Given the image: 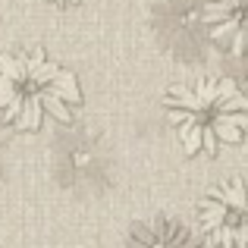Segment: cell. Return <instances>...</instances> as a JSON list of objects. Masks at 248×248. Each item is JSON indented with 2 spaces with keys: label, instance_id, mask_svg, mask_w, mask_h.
Masks as SVG:
<instances>
[{
  "label": "cell",
  "instance_id": "cell-1",
  "mask_svg": "<svg viewBox=\"0 0 248 248\" xmlns=\"http://www.w3.org/2000/svg\"><path fill=\"white\" fill-rule=\"evenodd\" d=\"M164 113L186 154H214L248 132V94L220 76L167 88Z\"/></svg>",
  "mask_w": 248,
  "mask_h": 248
},
{
  "label": "cell",
  "instance_id": "cell-2",
  "mask_svg": "<svg viewBox=\"0 0 248 248\" xmlns=\"http://www.w3.org/2000/svg\"><path fill=\"white\" fill-rule=\"evenodd\" d=\"M198 226L217 248H248V182L226 179L198 201Z\"/></svg>",
  "mask_w": 248,
  "mask_h": 248
},
{
  "label": "cell",
  "instance_id": "cell-3",
  "mask_svg": "<svg viewBox=\"0 0 248 248\" xmlns=\"http://www.w3.org/2000/svg\"><path fill=\"white\" fill-rule=\"evenodd\" d=\"M204 29L232 57H248V0H204Z\"/></svg>",
  "mask_w": 248,
  "mask_h": 248
},
{
  "label": "cell",
  "instance_id": "cell-4",
  "mask_svg": "<svg viewBox=\"0 0 248 248\" xmlns=\"http://www.w3.org/2000/svg\"><path fill=\"white\" fill-rule=\"evenodd\" d=\"M129 248H198V242L176 217H154L132 226Z\"/></svg>",
  "mask_w": 248,
  "mask_h": 248
},
{
  "label": "cell",
  "instance_id": "cell-5",
  "mask_svg": "<svg viewBox=\"0 0 248 248\" xmlns=\"http://www.w3.org/2000/svg\"><path fill=\"white\" fill-rule=\"evenodd\" d=\"M13 88H16V82H13L10 76H3V73H0V94H3V91H13Z\"/></svg>",
  "mask_w": 248,
  "mask_h": 248
},
{
  "label": "cell",
  "instance_id": "cell-6",
  "mask_svg": "<svg viewBox=\"0 0 248 248\" xmlns=\"http://www.w3.org/2000/svg\"><path fill=\"white\" fill-rule=\"evenodd\" d=\"M57 3H79V0H57Z\"/></svg>",
  "mask_w": 248,
  "mask_h": 248
}]
</instances>
